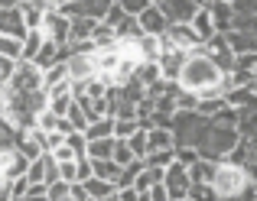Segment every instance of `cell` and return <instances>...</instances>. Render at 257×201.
<instances>
[{"label": "cell", "instance_id": "4316f807", "mask_svg": "<svg viewBox=\"0 0 257 201\" xmlns=\"http://www.w3.org/2000/svg\"><path fill=\"white\" fill-rule=\"evenodd\" d=\"M65 120L72 124V130H75V133H85L88 126H91V120L85 117V110H82L78 104H72V107H69V114H65Z\"/></svg>", "mask_w": 257, "mask_h": 201}, {"label": "cell", "instance_id": "484cf974", "mask_svg": "<svg viewBox=\"0 0 257 201\" xmlns=\"http://www.w3.org/2000/svg\"><path fill=\"white\" fill-rule=\"evenodd\" d=\"M0 56L20 62V58H23V42H20V39H10V36H0Z\"/></svg>", "mask_w": 257, "mask_h": 201}, {"label": "cell", "instance_id": "f907efd6", "mask_svg": "<svg viewBox=\"0 0 257 201\" xmlns=\"http://www.w3.org/2000/svg\"><path fill=\"white\" fill-rule=\"evenodd\" d=\"M179 201H192V198H179Z\"/></svg>", "mask_w": 257, "mask_h": 201}, {"label": "cell", "instance_id": "8992f818", "mask_svg": "<svg viewBox=\"0 0 257 201\" xmlns=\"http://www.w3.org/2000/svg\"><path fill=\"white\" fill-rule=\"evenodd\" d=\"M26 169H30V162L20 156L17 146H13V143H4V146H0V176H4L7 182H17V178H23Z\"/></svg>", "mask_w": 257, "mask_h": 201}, {"label": "cell", "instance_id": "7a4b0ae2", "mask_svg": "<svg viewBox=\"0 0 257 201\" xmlns=\"http://www.w3.org/2000/svg\"><path fill=\"white\" fill-rule=\"evenodd\" d=\"M251 176H247V169H241V166L234 162H218L215 166V178H212V192L218 195V201H238L244 195L247 188H251Z\"/></svg>", "mask_w": 257, "mask_h": 201}, {"label": "cell", "instance_id": "6da1fadb", "mask_svg": "<svg viewBox=\"0 0 257 201\" xmlns=\"http://www.w3.org/2000/svg\"><path fill=\"white\" fill-rule=\"evenodd\" d=\"M176 84H179V91H189V94L202 98L205 91L221 88V84H225V75H221L218 65L205 56V49H199V52H192V56H186Z\"/></svg>", "mask_w": 257, "mask_h": 201}, {"label": "cell", "instance_id": "8d00e7d4", "mask_svg": "<svg viewBox=\"0 0 257 201\" xmlns=\"http://www.w3.org/2000/svg\"><path fill=\"white\" fill-rule=\"evenodd\" d=\"M49 201H72V185H65V182L49 185Z\"/></svg>", "mask_w": 257, "mask_h": 201}, {"label": "cell", "instance_id": "c3c4849f", "mask_svg": "<svg viewBox=\"0 0 257 201\" xmlns=\"http://www.w3.org/2000/svg\"><path fill=\"white\" fill-rule=\"evenodd\" d=\"M4 91H7V84H0V94H4Z\"/></svg>", "mask_w": 257, "mask_h": 201}, {"label": "cell", "instance_id": "8fae6325", "mask_svg": "<svg viewBox=\"0 0 257 201\" xmlns=\"http://www.w3.org/2000/svg\"><path fill=\"white\" fill-rule=\"evenodd\" d=\"M137 23H140V30H144V36H153V39L166 36V30H170V20L163 16V10H160L157 4L147 6V10L137 16Z\"/></svg>", "mask_w": 257, "mask_h": 201}, {"label": "cell", "instance_id": "83f0119b", "mask_svg": "<svg viewBox=\"0 0 257 201\" xmlns=\"http://www.w3.org/2000/svg\"><path fill=\"white\" fill-rule=\"evenodd\" d=\"M114 162L120 166V169H127V166H134V162H140V159H134V152H131V146L124 143V140H114Z\"/></svg>", "mask_w": 257, "mask_h": 201}, {"label": "cell", "instance_id": "ba28073f", "mask_svg": "<svg viewBox=\"0 0 257 201\" xmlns=\"http://www.w3.org/2000/svg\"><path fill=\"white\" fill-rule=\"evenodd\" d=\"M208 13H212V23H215V32L218 36H228V32H234V6L231 0H208V4H202Z\"/></svg>", "mask_w": 257, "mask_h": 201}, {"label": "cell", "instance_id": "7bdbcfd3", "mask_svg": "<svg viewBox=\"0 0 257 201\" xmlns=\"http://www.w3.org/2000/svg\"><path fill=\"white\" fill-rule=\"evenodd\" d=\"M88 178H94L91 159H78V182H88Z\"/></svg>", "mask_w": 257, "mask_h": 201}, {"label": "cell", "instance_id": "4dcf8cb0", "mask_svg": "<svg viewBox=\"0 0 257 201\" xmlns=\"http://www.w3.org/2000/svg\"><path fill=\"white\" fill-rule=\"evenodd\" d=\"M127 146H131L134 159H140V162H144V159H147V130H137L131 140H127Z\"/></svg>", "mask_w": 257, "mask_h": 201}, {"label": "cell", "instance_id": "ffe728a7", "mask_svg": "<svg viewBox=\"0 0 257 201\" xmlns=\"http://www.w3.org/2000/svg\"><path fill=\"white\" fill-rule=\"evenodd\" d=\"M88 159H91V162H107V159H114V140H94V143H88Z\"/></svg>", "mask_w": 257, "mask_h": 201}, {"label": "cell", "instance_id": "ac0fdd59", "mask_svg": "<svg viewBox=\"0 0 257 201\" xmlns=\"http://www.w3.org/2000/svg\"><path fill=\"white\" fill-rule=\"evenodd\" d=\"M43 42H46L43 32H39V30H30V32H26V39H23V58H20V62H36Z\"/></svg>", "mask_w": 257, "mask_h": 201}, {"label": "cell", "instance_id": "9a60e30c", "mask_svg": "<svg viewBox=\"0 0 257 201\" xmlns=\"http://www.w3.org/2000/svg\"><path fill=\"white\" fill-rule=\"evenodd\" d=\"M134 78H137V82L144 84L147 91H150V88H157V84L163 82V72H160V62H144V65L137 68V75H134Z\"/></svg>", "mask_w": 257, "mask_h": 201}, {"label": "cell", "instance_id": "74e56055", "mask_svg": "<svg viewBox=\"0 0 257 201\" xmlns=\"http://www.w3.org/2000/svg\"><path fill=\"white\" fill-rule=\"evenodd\" d=\"M189 198H192V201H218V195L212 192V185H192Z\"/></svg>", "mask_w": 257, "mask_h": 201}, {"label": "cell", "instance_id": "f6af8a7d", "mask_svg": "<svg viewBox=\"0 0 257 201\" xmlns=\"http://www.w3.org/2000/svg\"><path fill=\"white\" fill-rule=\"evenodd\" d=\"M137 198H140L137 188H120L117 192V201H137Z\"/></svg>", "mask_w": 257, "mask_h": 201}, {"label": "cell", "instance_id": "30bf717a", "mask_svg": "<svg viewBox=\"0 0 257 201\" xmlns=\"http://www.w3.org/2000/svg\"><path fill=\"white\" fill-rule=\"evenodd\" d=\"M163 185H166V192H170V198H173V201L189 198V192H192V178H189V169H182L179 162H173L170 169H166V176H163Z\"/></svg>", "mask_w": 257, "mask_h": 201}, {"label": "cell", "instance_id": "e0dca14e", "mask_svg": "<svg viewBox=\"0 0 257 201\" xmlns=\"http://www.w3.org/2000/svg\"><path fill=\"white\" fill-rule=\"evenodd\" d=\"M215 166H218V162L199 159V162L189 169V178H192V185H212V178H215Z\"/></svg>", "mask_w": 257, "mask_h": 201}, {"label": "cell", "instance_id": "d6986e66", "mask_svg": "<svg viewBox=\"0 0 257 201\" xmlns=\"http://www.w3.org/2000/svg\"><path fill=\"white\" fill-rule=\"evenodd\" d=\"M163 176H166L163 169H147V166H144V172H140V176L134 178V188H137L140 195H147V192H150L153 185H160V182H163Z\"/></svg>", "mask_w": 257, "mask_h": 201}, {"label": "cell", "instance_id": "d6a6232c", "mask_svg": "<svg viewBox=\"0 0 257 201\" xmlns=\"http://www.w3.org/2000/svg\"><path fill=\"white\" fill-rule=\"evenodd\" d=\"M26 185H46V162L43 159H36V162H30V169H26Z\"/></svg>", "mask_w": 257, "mask_h": 201}, {"label": "cell", "instance_id": "3957f363", "mask_svg": "<svg viewBox=\"0 0 257 201\" xmlns=\"http://www.w3.org/2000/svg\"><path fill=\"white\" fill-rule=\"evenodd\" d=\"M7 91H13V94H39L43 91V68L33 62H20Z\"/></svg>", "mask_w": 257, "mask_h": 201}, {"label": "cell", "instance_id": "f35d334b", "mask_svg": "<svg viewBox=\"0 0 257 201\" xmlns=\"http://www.w3.org/2000/svg\"><path fill=\"white\" fill-rule=\"evenodd\" d=\"M43 162H46V188H49V185H56V182H59V162L49 156V152L43 156Z\"/></svg>", "mask_w": 257, "mask_h": 201}, {"label": "cell", "instance_id": "d4e9b609", "mask_svg": "<svg viewBox=\"0 0 257 201\" xmlns=\"http://www.w3.org/2000/svg\"><path fill=\"white\" fill-rule=\"evenodd\" d=\"M59 120H62V117H56V114L46 107V110H39V114H36L33 126H36V130H43V133H59Z\"/></svg>", "mask_w": 257, "mask_h": 201}, {"label": "cell", "instance_id": "277c9868", "mask_svg": "<svg viewBox=\"0 0 257 201\" xmlns=\"http://www.w3.org/2000/svg\"><path fill=\"white\" fill-rule=\"evenodd\" d=\"M39 32L46 36V42H52V46H59V49H65V46H69V36H72V20H65L62 13H59V4H56L52 10H46Z\"/></svg>", "mask_w": 257, "mask_h": 201}, {"label": "cell", "instance_id": "60d3db41", "mask_svg": "<svg viewBox=\"0 0 257 201\" xmlns=\"http://www.w3.org/2000/svg\"><path fill=\"white\" fill-rule=\"evenodd\" d=\"M17 65H20V62H13V58H4V56H0V84H10V78H13V72H17Z\"/></svg>", "mask_w": 257, "mask_h": 201}, {"label": "cell", "instance_id": "ee69618b", "mask_svg": "<svg viewBox=\"0 0 257 201\" xmlns=\"http://www.w3.org/2000/svg\"><path fill=\"white\" fill-rule=\"evenodd\" d=\"M150 201H173L163 182H160V185H153V188H150Z\"/></svg>", "mask_w": 257, "mask_h": 201}, {"label": "cell", "instance_id": "52a82bcc", "mask_svg": "<svg viewBox=\"0 0 257 201\" xmlns=\"http://www.w3.org/2000/svg\"><path fill=\"white\" fill-rule=\"evenodd\" d=\"M157 6L163 10V16L170 20V26H189L199 10L195 0H157Z\"/></svg>", "mask_w": 257, "mask_h": 201}, {"label": "cell", "instance_id": "cb8c5ba5", "mask_svg": "<svg viewBox=\"0 0 257 201\" xmlns=\"http://www.w3.org/2000/svg\"><path fill=\"white\" fill-rule=\"evenodd\" d=\"M94 166V178H101V182H117L120 178V166L114 162V159H107V162H91Z\"/></svg>", "mask_w": 257, "mask_h": 201}, {"label": "cell", "instance_id": "44dd1931", "mask_svg": "<svg viewBox=\"0 0 257 201\" xmlns=\"http://www.w3.org/2000/svg\"><path fill=\"white\" fill-rule=\"evenodd\" d=\"M62 82H69V65L65 62H59V65H52V68L43 72V91L56 88V84H62Z\"/></svg>", "mask_w": 257, "mask_h": 201}, {"label": "cell", "instance_id": "5b68a950", "mask_svg": "<svg viewBox=\"0 0 257 201\" xmlns=\"http://www.w3.org/2000/svg\"><path fill=\"white\" fill-rule=\"evenodd\" d=\"M65 65H69V82L72 84H88L98 78V62H94V52H72L69 58H65Z\"/></svg>", "mask_w": 257, "mask_h": 201}, {"label": "cell", "instance_id": "7402d4cb", "mask_svg": "<svg viewBox=\"0 0 257 201\" xmlns=\"http://www.w3.org/2000/svg\"><path fill=\"white\" fill-rule=\"evenodd\" d=\"M176 162V150H160V152H147V159H144V166L147 169H170V166Z\"/></svg>", "mask_w": 257, "mask_h": 201}, {"label": "cell", "instance_id": "1f68e13d", "mask_svg": "<svg viewBox=\"0 0 257 201\" xmlns=\"http://www.w3.org/2000/svg\"><path fill=\"white\" fill-rule=\"evenodd\" d=\"M199 159H202L199 150H192V146H176V162H179L182 169H192Z\"/></svg>", "mask_w": 257, "mask_h": 201}, {"label": "cell", "instance_id": "681fc988", "mask_svg": "<svg viewBox=\"0 0 257 201\" xmlns=\"http://www.w3.org/2000/svg\"><path fill=\"white\" fill-rule=\"evenodd\" d=\"M10 201H23V198H10Z\"/></svg>", "mask_w": 257, "mask_h": 201}, {"label": "cell", "instance_id": "f1b7e54d", "mask_svg": "<svg viewBox=\"0 0 257 201\" xmlns=\"http://www.w3.org/2000/svg\"><path fill=\"white\" fill-rule=\"evenodd\" d=\"M238 136L241 140H257V110H251V114H244V117H241Z\"/></svg>", "mask_w": 257, "mask_h": 201}, {"label": "cell", "instance_id": "e575fe53", "mask_svg": "<svg viewBox=\"0 0 257 201\" xmlns=\"http://www.w3.org/2000/svg\"><path fill=\"white\" fill-rule=\"evenodd\" d=\"M59 182L78 185V162H62V166H59Z\"/></svg>", "mask_w": 257, "mask_h": 201}, {"label": "cell", "instance_id": "7c38bea8", "mask_svg": "<svg viewBox=\"0 0 257 201\" xmlns=\"http://www.w3.org/2000/svg\"><path fill=\"white\" fill-rule=\"evenodd\" d=\"M189 26H192V32L199 36L202 46H208L215 36H218V32H215V23H212V13H208L202 4H199V10H195V16H192V23H189Z\"/></svg>", "mask_w": 257, "mask_h": 201}, {"label": "cell", "instance_id": "4fadbf2b", "mask_svg": "<svg viewBox=\"0 0 257 201\" xmlns=\"http://www.w3.org/2000/svg\"><path fill=\"white\" fill-rule=\"evenodd\" d=\"M160 150H176V136L166 126H150L147 130V152H160Z\"/></svg>", "mask_w": 257, "mask_h": 201}, {"label": "cell", "instance_id": "d590c367", "mask_svg": "<svg viewBox=\"0 0 257 201\" xmlns=\"http://www.w3.org/2000/svg\"><path fill=\"white\" fill-rule=\"evenodd\" d=\"M72 104H75V98H52V100H49V104H46V107H49V110L56 114V117H65Z\"/></svg>", "mask_w": 257, "mask_h": 201}, {"label": "cell", "instance_id": "9c48e42d", "mask_svg": "<svg viewBox=\"0 0 257 201\" xmlns=\"http://www.w3.org/2000/svg\"><path fill=\"white\" fill-rule=\"evenodd\" d=\"M26 23H23V13H20L17 4H7L0 6V36H10V39H26Z\"/></svg>", "mask_w": 257, "mask_h": 201}, {"label": "cell", "instance_id": "7dc6e473", "mask_svg": "<svg viewBox=\"0 0 257 201\" xmlns=\"http://www.w3.org/2000/svg\"><path fill=\"white\" fill-rule=\"evenodd\" d=\"M104 201H117V192H114V195H107V198H104Z\"/></svg>", "mask_w": 257, "mask_h": 201}, {"label": "cell", "instance_id": "2e32d148", "mask_svg": "<svg viewBox=\"0 0 257 201\" xmlns=\"http://www.w3.org/2000/svg\"><path fill=\"white\" fill-rule=\"evenodd\" d=\"M85 140H88V143H94V140H114V117L94 120V124L85 130Z\"/></svg>", "mask_w": 257, "mask_h": 201}, {"label": "cell", "instance_id": "f546056e", "mask_svg": "<svg viewBox=\"0 0 257 201\" xmlns=\"http://www.w3.org/2000/svg\"><path fill=\"white\" fill-rule=\"evenodd\" d=\"M137 130H144L137 120H114V140H124V143H127Z\"/></svg>", "mask_w": 257, "mask_h": 201}, {"label": "cell", "instance_id": "836d02e7", "mask_svg": "<svg viewBox=\"0 0 257 201\" xmlns=\"http://www.w3.org/2000/svg\"><path fill=\"white\" fill-rule=\"evenodd\" d=\"M65 146H69L78 159H88V140H85V133H69V136H65Z\"/></svg>", "mask_w": 257, "mask_h": 201}, {"label": "cell", "instance_id": "bcb514c9", "mask_svg": "<svg viewBox=\"0 0 257 201\" xmlns=\"http://www.w3.org/2000/svg\"><path fill=\"white\" fill-rule=\"evenodd\" d=\"M137 201H150V192H147V195H140V198H137Z\"/></svg>", "mask_w": 257, "mask_h": 201}, {"label": "cell", "instance_id": "5bb4252c", "mask_svg": "<svg viewBox=\"0 0 257 201\" xmlns=\"http://www.w3.org/2000/svg\"><path fill=\"white\" fill-rule=\"evenodd\" d=\"M94 30H98V20H88V16L72 20V36H69V46H75V42H91Z\"/></svg>", "mask_w": 257, "mask_h": 201}, {"label": "cell", "instance_id": "603a6c76", "mask_svg": "<svg viewBox=\"0 0 257 201\" xmlns=\"http://www.w3.org/2000/svg\"><path fill=\"white\" fill-rule=\"evenodd\" d=\"M82 185H85V192H88V198H91V201H104L107 195L117 192L111 182H101V178H88V182H82Z\"/></svg>", "mask_w": 257, "mask_h": 201}, {"label": "cell", "instance_id": "ab89813d", "mask_svg": "<svg viewBox=\"0 0 257 201\" xmlns=\"http://www.w3.org/2000/svg\"><path fill=\"white\" fill-rule=\"evenodd\" d=\"M124 16H127V13H124V6H120L117 0H114V4H111V10H107V16L101 20V23H104V26H111V30H114V26H117Z\"/></svg>", "mask_w": 257, "mask_h": 201}, {"label": "cell", "instance_id": "b9f144b4", "mask_svg": "<svg viewBox=\"0 0 257 201\" xmlns=\"http://www.w3.org/2000/svg\"><path fill=\"white\" fill-rule=\"evenodd\" d=\"M49 156H52V159H56V162H59V166H62V162H78V156H75V152H72V150H69V146H65V143H62V146H59V150H56V152H49Z\"/></svg>", "mask_w": 257, "mask_h": 201}]
</instances>
